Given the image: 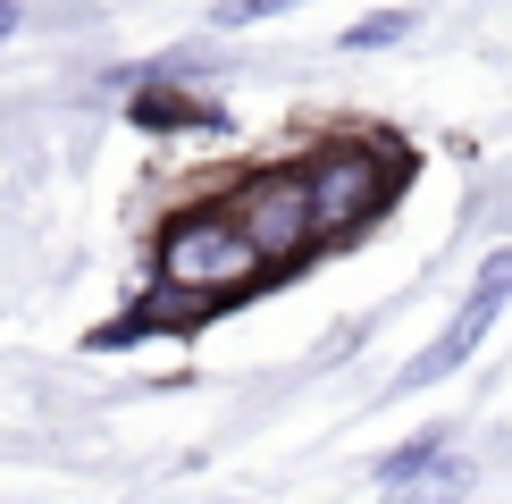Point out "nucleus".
I'll return each mask as SVG.
<instances>
[{
    "label": "nucleus",
    "instance_id": "f257e3e1",
    "mask_svg": "<svg viewBox=\"0 0 512 504\" xmlns=\"http://www.w3.org/2000/svg\"><path fill=\"white\" fill-rule=\"evenodd\" d=\"M303 185H311L319 244H345L370 219H387V202L403 194V160H395V143H353L345 135V143H319L303 160Z\"/></svg>",
    "mask_w": 512,
    "mask_h": 504
},
{
    "label": "nucleus",
    "instance_id": "f03ea898",
    "mask_svg": "<svg viewBox=\"0 0 512 504\" xmlns=\"http://www.w3.org/2000/svg\"><path fill=\"white\" fill-rule=\"evenodd\" d=\"M152 269L185 303H227V294H244L261 278V252L244 244V227L227 210H177L160 227V244H152Z\"/></svg>",
    "mask_w": 512,
    "mask_h": 504
},
{
    "label": "nucleus",
    "instance_id": "7ed1b4c3",
    "mask_svg": "<svg viewBox=\"0 0 512 504\" xmlns=\"http://www.w3.org/2000/svg\"><path fill=\"white\" fill-rule=\"evenodd\" d=\"M227 219L244 227V244L261 252V269H294V261H311V252H319L303 168H261V177H244V194L227 202Z\"/></svg>",
    "mask_w": 512,
    "mask_h": 504
},
{
    "label": "nucleus",
    "instance_id": "20e7f679",
    "mask_svg": "<svg viewBox=\"0 0 512 504\" xmlns=\"http://www.w3.org/2000/svg\"><path fill=\"white\" fill-rule=\"evenodd\" d=\"M504 303H512V252H487V269H479L471 303H462L454 320H445V336H437L429 353H420L412 370H403V387H437V378H454V370L479 353V336L496 328V311H504Z\"/></svg>",
    "mask_w": 512,
    "mask_h": 504
},
{
    "label": "nucleus",
    "instance_id": "39448f33",
    "mask_svg": "<svg viewBox=\"0 0 512 504\" xmlns=\"http://www.w3.org/2000/svg\"><path fill=\"white\" fill-rule=\"evenodd\" d=\"M462 496H471V462H454V454L420 462L412 479H387V504H462Z\"/></svg>",
    "mask_w": 512,
    "mask_h": 504
},
{
    "label": "nucleus",
    "instance_id": "423d86ee",
    "mask_svg": "<svg viewBox=\"0 0 512 504\" xmlns=\"http://www.w3.org/2000/svg\"><path fill=\"white\" fill-rule=\"evenodd\" d=\"M420 34V9H378L361 17V26H345V51H395V42Z\"/></svg>",
    "mask_w": 512,
    "mask_h": 504
},
{
    "label": "nucleus",
    "instance_id": "0eeeda50",
    "mask_svg": "<svg viewBox=\"0 0 512 504\" xmlns=\"http://www.w3.org/2000/svg\"><path fill=\"white\" fill-rule=\"evenodd\" d=\"M135 118L143 126H219V110H202V101H185V93H135Z\"/></svg>",
    "mask_w": 512,
    "mask_h": 504
},
{
    "label": "nucleus",
    "instance_id": "6e6552de",
    "mask_svg": "<svg viewBox=\"0 0 512 504\" xmlns=\"http://www.w3.org/2000/svg\"><path fill=\"white\" fill-rule=\"evenodd\" d=\"M286 9H311V0H219L210 26H219V34H244V26H261V17H286Z\"/></svg>",
    "mask_w": 512,
    "mask_h": 504
},
{
    "label": "nucleus",
    "instance_id": "1a4fd4ad",
    "mask_svg": "<svg viewBox=\"0 0 512 504\" xmlns=\"http://www.w3.org/2000/svg\"><path fill=\"white\" fill-rule=\"evenodd\" d=\"M437 454H445V429H420V437H412V446H395L387 462H378V488H387V479H412V471H420V462H437Z\"/></svg>",
    "mask_w": 512,
    "mask_h": 504
},
{
    "label": "nucleus",
    "instance_id": "9d476101",
    "mask_svg": "<svg viewBox=\"0 0 512 504\" xmlns=\"http://www.w3.org/2000/svg\"><path fill=\"white\" fill-rule=\"evenodd\" d=\"M9 26H17V9H9V0H0V34H9Z\"/></svg>",
    "mask_w": 512,
    "mask_h": 504
}]
</instances>
